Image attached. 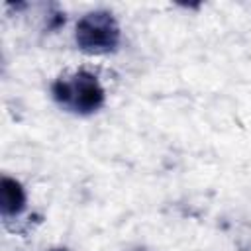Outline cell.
<instances>
[{
    "label": "cell",
    "mask_w": 251,
    "mask_h": 251,
    "mask_svg": "<svg viewBox=\"0 0 251 251\" xmlns=\"http://www.w3.org/2000/svg\"><path fill=\"white\" fill-rule=\"evenodd\" d=\"M53 100L67 112L88 116L104 106L106 92L96 75L88 71H76L71 76H61L51 86Z\"/></svg>",
    "instance_id": "cell-1"
},
{
    "label": "cell",
    "mask_w": 251,
    "mask_h": 251,
    "mask_svg": "<svg viewBox=\"0 0 251 251\" xmlns=\"http://www.w3.org/2000/svg\"><path fill=\"white\" fill-rule=\"evenodd\" d=\"M75 41L80 51L90 55L116 51L120 45V25L106 10H94L82 16L75 27Z\"/></svg>",
    "instance_id": "cell-2"
},
{
    "label": "cell",
    "mask_w": 251,
    "mask_h": 251,
    "mask_svg": "<svg viewBox=\"0 0 251 251\" xmlns=\"http://www.w3.org/2000/svg\"><path fill=\"white\" fill-rule=\"evenodd\" d=\"M24 208H25L24 186L16 178L4 175L0 180V214H2V218L8 222V220L20 216L24 212Z\"/></svg>",
    "instance_id": "cell-3"
},
{
    "label": "cell",
    "mask_w": 251,
    "mask_h": 251,
    "mask_svg": "<svg viewBox=\"0 0 251 251\" xmlns=\"http://www.w3.org/2000/svg\"><path fill=\"white\" fill-rule=\"evenodd\" d=\"M131 251H147V249H143V247H137V249H131Z\"/></svg>",
    "instance_id": "cell-4"
},
{
    "label": "cell",
    "mask_w": 251,
    "mask_h": 251,
    "mask_svg": "<svg viewBox=\"0 0 251 251\" xmlns=\"http://www.w3.org/2000/svg\"><path fill=\"white\" fill-rule=\"evenodd\" d=\"M55 251H67V249H55Z\"/></svg>",
    "instance_id": "cell-5"
}]
</instances>
